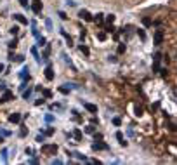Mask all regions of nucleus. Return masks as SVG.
Returning <instances> with one entry per match:
<instances>
[{
	"label": "nucleus",
	"instance_id": "obj_5",
	"mask_svg": "<svg viewBox=\"0 0 177 165\" xmlns=\"http://www.w3.org/2000/svg\"><path fill=\"white\" fill-rule=\"evenodd\" d=\"M14 19H16L17 23H21V24H26L28 23V19L24 16H21V14H14Z\"/></svg>",
	"mask_w": 177,
	"mask_h": 165
},
{
	"label": "nucleus",
	"instance_id": "obj_21",
	"mask_svg": "<svg viewBox=\"0 0 177 165\" xmlns=\"http://www.w3.org/2000/svg\"><path fill=\"white\" fill-rule=\"evenodd\" d=\"M106 32H113V24H108V26H106Z\"/></svg>",
	"mask_w": 177,
	"mask_h": 165
},
{
	"label": "nucleus",
	"instance_id": "obj_9",
	"mask_svg": "<svg viewBox=\"0 0 177 165\" xmlns=\"http://www.w3.org/2000/svg\"><path fill=\"white\" fill-rule=\"evenodd\" d=\"M92 148H94V149H106L108 146L104 143H94V144H92Z\"/></svg>",
	"mask_w": 177,
	"mask_h": 165
},
{
	"label": "nucleus",
	"instance_id": "obj_4",
	"mask_svg": "<svg viewBox=\"0 0 177 165\" xmlns=\"http://www.w3.org/2000/svg\"><path fill=\"white\" fill-rule=\"evenodd\" d=\"M19 120H21V115H19V113H12L11 117H9V122L11 123H17Z\"/></svg>",
	"mask_w": 177,
	"mask_h": 165
},
{
	"label": "nucleus",
	"instance_id": "obj_15",
	"mask_svg": "<svg viewBox=\"0 0 177 165\" xmlns=\"http://www.w3.org/2000/svg\"><path fill=\"white\" fill-rule=\"evenodd\" d=\"M97 38H99V40H106V33L99 32V33H97Z\"/></svg>",
	"mask_w": 177,
	"mask_h": 165
},
{
	"label": "nucleus",
	"instance_id": "obj_2",
	"mask_svg": "<svg viewBox=\"0 0 177 165\" xmlns=\"http://www.w3.org/2000/svg\"><path fill=\"white\" fill-rule=\"evenodd\" d=\"M31 11L35 12V14H40V11H42V2H40V0H33Z\"/></svg>",
	"mask_w": 177,
	"mask_h": 165
},
{
	"label": "nucleus",
	"instance_id": "obj_20",
	"mask_svg": "<svg viewBox=\"0 0 177 165\" xmlns=\"http://www.w3.org/2000/svg\"><path fill=\"white\" fill-rule=\"evenodd\" d=\"M19 2H21L23 7H28V0H19Z\"/></svg>",
	"mask_w": 177,
	"mask_h": 165
},
{
	"label": "nucleus",
	"instance_id": "obj_18",
	"mask_svg": "<svg viewBox=\"0 0 177 165\" xmlns=\"http://www.w3.org/2000/svg\"><path fill=\"white\" fill-rule=\"evenodd\" d=\"M118 52H120V54L125 52V43H120V45H118Z\"/></svg>",
	"mask_w": 177,
	"mask_h": 165
},
{
	"label": "nucleus",
	"instance_id": "obj_6",
	"mask_svg": "<svg viewBox=\"0 0 177 165\" xmlns=\"http://www.w3.org/2000/svg\"><path fill=\"white\" fill-rule=\"evenodd\" d=\"M45 78H47V80H52V78H54V71H52V68H50V66H47V68H45Z\"/></svg>",
	"mask_w": 177,
	"mask_h": 165
},
{
	"label": "nucleus",
	"instance_id": "obj_10",
	"mask_svg": "<svg viewBox=\"0 0 177 165\" xmlns=\"http://www.w3.org/2000/svg\"><path fill=\"white\" fill-rule=\"evenodd\" d=\"M83 106H85V108H87V110H89L90 113H97V106H94V104H89V103H85Z\"/></svg>",
	"mask_w": 177,
	"mask_h": 165
},
{
	"label": "nucleus",
	"instance_id": "obj_11",
	"mask_svg": "<svg viewBox=\"0 0 177 165\" xmlns=\"http://www.w3.org/2000/svg\"><path fill=\"white\" fill-rule=\"evenodd\" d=\"M11 99H12V92L6 91L4 92V96H2V101H11Z\"/></svg>",
	"mask_w": 177,
	"mask_h": 165
},
{
	"label": "nucleus",
	"instance_id": "obj_8",
	"mask_svg": "<svg viewBox=\"0 0 177 165\" xmlns=\"http://www.w3.org/2000/svg\"><path fill=\"white\" fill-rule=\"evenodd\" d=\"M92 21H96L97 24H102V23H104V16H102V14H97L96 17H92Z\"/></svg>",
	"mask_w": 177,
	"mask_h": 165
},
{
	"label": "nucleus",
	"instance_id": "obj_17",
	"mask_svg": "<svg viewBox=\"0 0 177 165\" xmlns=\"http://www.w3.org/2000/svg\"><path fill=\"white\" fill-rule=\"evenodd\" d=\"M75 137H76V141H80V139H82V132L78 130V129L75 130Z\"/></svg>",
	"mask_w": 177,
	"mask_h": 165
},
{
	"label": "nucleus",
	"instance_id": "obj_22",
	"mask_svg": "<svg viewBox=\"0 0 177 165\" xmlns=\"http://www.w3.org/2000/svg\"><path fill=\"white\" fill-rule=\"evenodd\" d=\"M35 104H37V106H38V104H43V99H37V101H35Z\"/></svg>",
	"mask_w": 177,
	"mask_h": 165
},
{
	"label": "nucleus",
	"instance_id": "obj_1",
	"mask_svg": "<svg viewBox=\"0 0 177 165\" xmlns=\"http://www.w3.org/2000/svg\"><path fill=\"white\" fill-rule=\"evenodd\" d=\"M42 153L52 156V155L57 153V146H56V144H43V146H42Z\"/></svg>",
	"mask_w": 177,
	"mask_h": 165
},
{
	"label": "nucleus",
	"instance_id": "obj_14",
	"mask_svg": "<svg viewBox=\"0 0 177 165\" xmlns=\"http://www.w3.org/2000/svg\"><path fill=\"white\" fill-rule=\"evenodd\" d=\"M106 21H108V24H113V23H115V16H113V14H109V16L106 17Z\"/></svg>",
	"mask_w": 177,
	"mask_h": 165
},
{
	"label": "nucleus",
	"instance_id": "obj_19",
	"mask_svg": "<svg viewBox=\"0 0 177 165\" xmlns=\"http://www.w3.org/2000/svg\"><path fill=\"white\" fill-rule=\"evenodd\" d=\"M85 132H89V134H92L94 132V127H92V125H89V127L85 129Z\"/></svg>",
	"mask_w": 177,
	"mask_h": 165
},
{
	"label": "nucleus",
	"instance_id": "obj_13",
	"mask_svg": "<svg viewBox=\"0 0 177 165\" xmlns=\"http://www.w3.org/2000/svg\"><path fill=\"white\" fill-rule=\"evenodd\" d=\"M80 51L85 54V56H89V52H90V51H89V47H85V45H80Z\"/></svg>",
	"mask_w": 177,
	"mask_h": 165
},
{
	"label": "nucleus",
	"instance_id": "obj_23",
	"mask_svg": "<svg viewBox=\"0 0 177 165\" xmlns=\"http://www.w3.org/2000/svg\"><path fill=\"white\" fill-rule=\"evenodd\" d=\"M2 69H4V66H2V64H0V71H2Z\"/></svg>",
	"mask_w": 177,
	"mask_h": 165
},
{
	"label": "nucleus",
	"instance_id": "obj_12",
	"mask_svg": "<svg viewBox=\"0 0 177 165\" xmlns=\"http://www.w3.org/2000/svg\"><path fill=\"white\" fill-rule=\"evenodd\" d=\"M116 137H118V141H120V144H122V146H125V144H127V141H124V136H122V132H118Z\"/></svg>",
	"mask_w": 177,
	"mask_h": 165
},
{
	"label": "nucleus",
	"instance_id": "obj_16",
	"mask_svg": "<svg viewBox=\"0 0 177 165\" xmlns=\"http://www.w3.org/2000/svg\"><path fill=\"white\" fill-rule=\"evenodd\" d=\"M142 24H144V26H149V24H151V19H149V17H144V19H142Z\"/></svg>",
	"mask_w": 177,
	"mask_h": 165
},
{
	"label": "nucleus",
	"instance_id": "obj_3",
	"mask_svg": "<svg viewBox=\"0 0 177 165\" xmlns=\"http://www.w3.org/2000/svg\"><path fill=\"white\" fill-rule=\"evenodd\" d=\"M161 42H163V32H161V30H156L155 32V43L160 45Z\"/></svg>",
	"mask_w": 177,
	"mask_h": 165
},
{
	"label": "nucleus",
	"instance_id": "obj_7",
	"mask_svg": "<svg viewBox=\"0 0 177 165\" xmlns=\"http://www.w3.org/2000/svg\"><path fill=\"white\" fill-rule=\"evenodd\" d=\"M80 17L82 19H85V21H92V16L87 11H80Z\"/></svg>",
	"mask_w": 177,
	"mask_h": 165
}]
</instances>
